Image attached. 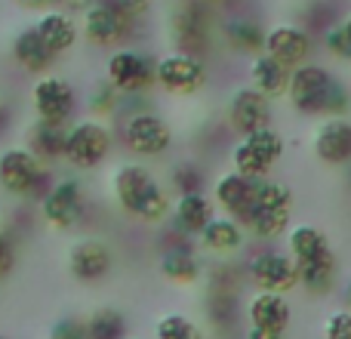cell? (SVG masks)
<instances>
[{"instance_id":"17","label":"cell","mask_w":351,"mask_h":339,"mask_svg":"<svg viewBox=\"0 0 351 339\" xmlns=\"http://www.w3.org/2000/svg\"><path fill=\"white\" fill-rule=\"evenodd\" d=\"M259 182L262 179H250V176L237 173V170H225V173H219L216 182H213L210 198H213V204H216V210H222V216H231L234 222L243 225Z\"/></svg>"},{"instance_id":"18","label":"cell","mask_w":351,"mask_h":339,"mask_svg":"<svg viewBox=\"0 0 351 339\" xmlns=\"http://www.w3.org/2000/svg\"><path fill=\"white\" fill-rule=\"evenodd\" d=\"M114 268V253L102 237H80L68 250V272L80 284H99Z\"/></svg>"},{"instance_id":"3","label":"cell","mask_w":351,"mask_h":339,"mask_svg":"<svg viewBox=\"0 0 351 339\" xmlns=\"http://www.w3.org/2000/svg\"><path fill=\"white\" fill-rule=\"evenodd\" d=\"M170 43L173 49L197 59H210L213 47H216V28H219V16L216 6L206 0H176L173 12H170Z\"/></svg>"},{"instance_id":"25","label":"cell","mask_w":351,"mask_h":339,"mask_svg":"<svg viewBox=\"0 0 351 339\" xmlns=\"http://www.w3.org/2000/svg\"><path fill=\"white\" fill-rule=\"evenodd\" d=\"M216 216V204L206 191H197V194H176L173 200V210H170V219L167 225H173L176 231H182L185 237H194L206 229V222Z\"/></svg>"},{"instance_id":"29","label":"cell","mask_w":351,"mask_h":339,"mask_svg":"<svg viewBox=\"0 0 351 339\" xmlns=\"http://www.w3.org/2000/svg\"><path fill=\"white\" fill-rule=\"evenodd\" d=\"M296 274H299V287L305 290V296L324 299L330 293H336V284H339V259L333 253L315 262H302V266H296Z\"/></svg>"},{"instance_id":"24","label":"cell","mask_w":351,"mask_h":339,"mask_svg":"<svg viewBox=\"0 0 351 339\" xmlns=\"http://www.w3.org/2000/svg\"><path fill=\"white\" fill-rule=\"evenodd\" d=\"M34 31L40 34V40L47 43V49L59 59V56L71 53L77 47V37H80V25L74 22L71 12H65L62 6H49L37 16Z\"/></svg>"},{"instance_id":"14","label":"cell","mask_w":351,"mask_h":339,"mask_svg":"<svg viewBox=\"0 0 351 339\" xmlns=\"http://www.w3.org/2000/svg\"><path fill=\"white\" fill-rule=\"evenodd\" d=\"M136 19H130L114 0H93V6L80 16V34L93 47H117L133 34Z\"/></svg>"},{"instance_id":"12","label":"cell","mask_w":351,"mask_h":339,"mask_svg":"<svg viewBox=\"0 0 351 339\" xmlns=\"http://www.w3.org/2000/svg\"><path fill=\"white\" fill-rule=\"evenodd\" d=\"M84 213H86V194H84L80 179H74V176L56 179L49 194L40 200V216L53 231L77 229Z\"/></svg>"},{"instance_id":"44","label":"cell","mask_w":351,"mask_h":339,"mask_svg":"<svg viewBox=\"0 0 351 339\" xmlns=\"http://www.w3.org/2000/svg\"><path fill=\"white\" fill-rule=\"evenodd\" d=\"M22 10H37V12H43V10H49V0H16Z\"/></svg>"},{"instance_id":"39","label":"cell","mask_w":351,"mask_h":339,"mask_svg":"<svg viewBox=\"0 0 351 339\" xmlns=\"http://www.w3.org/2000/svg\"><path fill=\"white\" fill-rule=\"evenodd\" d=\"M19 266V247L6 231H0V281H6Z\"/></svg>"},{"instance_id":"30","label":"cell","mask_w":351,"mask_h":339,"mask_svg":"<svg viewBox=\"0 0 351 339\" xmlns=\"http://www.w3.org/2000/svg\"><path fill=\"white\" fill-rule=\"evenodd\" d=\"M65 133L68 127H59V124H47V121H34L28 127V152L34 154L37 161L49 164V161H62L65 158Z\"/></svg>"},{"instance_id":"37","label":"cell","mask_w":351,"mask_h":339,"mask_svg":"<svg viewBox=\"0 0 351 339\" xmlns=\"http://www.w3.org/2000/svg\"><path fill=\"white\" fill-rule=\"evenodd\" d=\"M321 47L330 59L336 62H348V49H346V40H342V31H339V22H333L330 28L321 31Z\"/></svg>"},{"instance_id":"27","label":"cell","mask_w":351,"mask_h":339,"mask_svg":"<svg viewBox=\"0 0 351 339\" xmlns=\"http://www.w3.org/2000/svg\"><path fill=\"white\" fill-rule=\"evenodd\" d=\"M247 84L253 86L256 93H262L265 99L278 102V99L287 96V86H290V68L280 65V62L271 59L268 53H259V56L250 59Z\"/></svg>"},{"instance_id":"31","label":"cell","mask_w":351,"mask_h":339,"mask_svg":"<svg viewBox=\"0 0 351 339\" xmlns=\"http://www.w3.org/2000/svg\"><path fill=\"white\" fill-rule=\"evenodd\" d=\"M204 312H206V321H210L213 330H231L237 321V293L206 290Z\"/></svg>"},{"instance_id":"36","label":"cell","mask_w":351,"mask_h":339,"mask_svg":"<svg viewBox=\"0 0 351 339\" xmlns=\"http://www.w3.org/2000/svg\"><path fill=\"white\" fill-rule=\"evenodd\" d=\"M324 339H351V312L348 309H333L324 321Z\"/></svg>"},{"instance_id":"22","label":"cell","mask_w":351,"mask_h":339,"mask_svg":"<svg viewBox=\"0 0 351 339\" xmlns=\"http://www.w3.org/2000/svg\"><path fill=\"white\" fill-rule=\"evenodd\" d=\"M216 34L225 47L234 49L237 56H247V59H253V56H259L265 49V25L253 16H243V12L222 16Z\"/></svg>"},{"instance_id":"48","label":"cell","mask_w":351,"mask_h":339,"mask_svg":"<svg viewBox=\"0 0 351 339\" xmlns=\"http://www.w3.org/2000/svg\"><path fill=\"white\" fill-rule=\"evenodd\" d=\"M348 173H351V164H348Z\"/></svg>"},{"instance_id":"47","label":"cell","mask_w":351,"mask_h":339,"mask_svg":"<svg viewBox=\"0 0 351 339\" xmlns=\"http://www.w3.org/2000/svg\"><path fill=\"white\" fill-rule=\"evenodd\" d=\"M62 3V0H49V6H59Z\"/></svg>"},{"instance_id":"43","label":"cell","mask_w":351,"mask_h":339,"mask_svg":"<svg viewBox=\"0 0 351 339\" xmlns=\"http://www.w3.org/2000/svg\"><path fill=\"white\" fill-rule=\"evenodd\" d=\"M243 339H287V334H268V330H256V327H247Z\"/></svg>"},{"instance_id":"32","label":"cell","mask_w":351,"mask_h":339,"mask_svg":"<svg viewBox=\"0 0 351 339\" xmlns=\"http://www.w3.org/2000/svg\"><path fill=\"white\" fill-rule=\"evenodd\" d=\"M127 315L114 305H102L86 318V334L90 339H127Z\"/></svg>"},{"instance_id":"16","label":"cell","mask_w":351,"mask_h":339,"mask_svg":"<svg viewBox=\"0 0 351 339\" xmlns=\"http://www.w3.org/2000/svg\"><path fill=\"white\" fill-rule=\"evenodd\" d=\"M271 59H278L280 65L293 68L305 65L311 62V53H315V34L302 25H293V22H280L274 28H265V49Z\"/></svg>"},{"instance_id":"41","label":"cell","mask_w":351,"mask_h":339,"mask_svg":"<svg viewBox=\"0 0 351 339\" xmlns=\"http://www.w3.org/2000/svg\"><path fill=\"white\" fill-rule=\"evenodd\" d=\"M59 6H62V10H65V12H71V16H77V12H80V16H84V12L93 6V0H62Z\"/></svg>"},{"instance_id":"21","label":"cell","mask_w":351,"mask_h":339,"mask_svg":"<svg viewBox=\"0 0 351 339\" xmlns=\"http://www.w3.org/2000/svg\"><path fill=\"white\" fill-rule=\"evenodd\" d=\"M247 327L268 330V334H287L293 327V303L287 293H262L256 290L247 299Z\"/></svg>"},{"instance_id":"5","label":"cell","mask_w":351,"mask_h":339,"mask_svg":"<svg viewBox=\"0 0 351 339\" xmlns=\"http://www.w3.org/2000/svg\"><path fill=\"white\" fill-rule=\"evenodd\" d=\"M56 176L53 170H47L43 161H37L28 148H6L0 154V188L12 198L31 200V204H40L49 194Z\"/></svg>"},{"instance_id":"38","label":"cell","mask_w":351,"mask_h":339,"mask_svg":"<svg viewBox=\"0 0 351 339\" xmlns=\"http://www.w3.org/2000/svg\"><path fill=\"white\" fill-rule=\"evenodd\" d=\"M49 339H90L86 334V321L80 318H59L49 330Z\"/></svg>"},{"instance_id":"20","label":"cell","mask_w":351,"mask_h":339,"mask_svg":"<svg viewBox=\"0 0 351 339\" xmlns=\"http://www.w3.org/2000/svg\"><path fill=\"white\" fill-rule=\"evenodd\" d=\"M247 229L241 222H234L231 216H213L206 222V229L197 235V250L200 253H210L213 259H234L247 250Z\"/></svg>"},{"instance_id":"15","label":"cell","mask_w":351,"mask_h":339,"mask_svg":"<svg viewBox=\"0 0 351 339\" xmlns=\"http://www.w3.org/2000/svg\"><path fill=\"white\" fill-rule=\"evenodd\" d=\"M225 124L237 139L256 133L262 127H274V102L265 99L262 93H256L250 84H243L225 102Z\"/></svg>"},{"instance_id":"19","label":"cell","mask_w":351,"mask_h":339,"mask_svg":"<svg viewBox=\"0 0 351 339\" xmlns=\"http://www.w3.org/2000/svg\"><path fill=\"white\" fill-rule=\"evenodd\" d=\"M311 152L324 167L351 164V121L348 117H324L311 136Z\"/></svg>"},{"instance_id":"35","label":"cell","mask_w":351,"mask_h":339,"mask_svg":"<svg viewBox=\"0 0 351 339\" xmlns=\"http://www.w3.org/2000/svg\"><path fill=\"white\" fill-rule=\"evenodd\" d=\"M170 188L176 194H197V191H206V173L200 164L194 161H182V164L173 167L170 173Z\"/></svg>"},{"instance_id":"33","label":"cell","mask_w":351,"mask_h":339,"mask_svg":"<svg viewBox=\"0 0 351 339\" xmlns=\"http://www.w3.org/2000/svg\"><path fill=\"white\" fill-rule=\"evenodd\" d=\"M154 339H206V330L182 312H167L154 321Z\"/></svg>"},{"instance_id":"49","label":"cell","mask_w":351,"mask_h":339,"mask_svg":"<svg viewBox=\"0 0 351 339\" xmlns=\"http://www.w3.org/2000/svg\"><path fill=\"white\" fill-rule=\"evenodd\" d=\"M0 339H3V336H0Z\"/></svg>"},{"instance_id":"2","label":"cell","mask_w":351,"mask_h":339,"mask_svg":"<svg viewBox=\"0 0 351 339\" xmlns=\"http://www.w3.org/2000/svg\"><path fill=\"white\" fill-rule=\"evenodd\" d=\"M111 194L130 219L142 225H164L170 219L173 198L167 185L139 161H127L111 173Z\"/></svg>"},{"instance_id":"28","label":"cell","mask_w":351,"mask_h":339,"mask_svg":"<svg viewBox=\"0 0 351 339\" xmlns=\"http://www.w3.org/2000/svg\"><path fill=\"white\" fill-rule=\"evenodd\" d=\"M12 59L19 62V68H25L28 74H49L56 65V56L47 49V43L40 40V34L34 31V25L22 28L12 37Z\"/></svg>"},{"instance_id":"13","label":"cell","mask_w":351,"mask_h":339,"mask_svg":"<svg viewBox=\"0 0 351 339\" xmlns=\"http://www.w3.org/2000/svg\"><path fill=\"white\" fill-rule=\"evenodd\" d=\"M247 281L262 293H293L299 290V274L293 266L290 253L287 250H274L265 247L259 253L250 256L247 262Z\"/></svg>"},{"instance_id":"1","label":"cell","mask_w":351,"mask_h":339,"mask_svg":"<svg viewBox=\"0 0 351 339\" xmlns=\"http://www.w3.org/2000/svg\"><path fill=\"white\" fill-rule=\"evenodd\" d=\"M284 99L302 117H348L351 111V90L321 62L293 68Z\"/></svg>"},{"instance_id":"46","label":"cell","mask_w":351,"mask_h":339,"mask_svg":"<svg viewBox=\"0 0 351 339\" xmlns=\"http://www.w3.org/2000/svg\"><path fill=\"white\" fill-rule=\"evenodd\" d=\"M206 3H213V6H231V3H237V0H206Z\"/></svg>"},{"instance_id":"34","label":"cell","mask_w":351,"mask_h":339,"mask_svg":"<svg viewBox=\"0 0 351 339\" xmlns=\"http://www.w3.org/2000/svg\"><path fill=\"white\" fill-rule=\"evenodd\" d=\"M121 93L114 90V86L108 84V80H96V84L90 86V96H86V108H90V115L96 117V121H105V117H114L117 111H121Z\"/></svg>"},{"instance_id":"26","label":"cell","mask_w":351,"mask_h":339,"mask_svg":"<svg viewBox=\"0 0 351 339\" xmlns=\"http://www.w3.org/2000/svg\"><path fill=\"white\" fill-rule=\"evenodd\" d=\"M287 253H290L293 266H302V262H315L324 256H333V241L330 235L315 222H299L287 229Z\"/></svg>"},{"instance_id":"7","label":"cell","mask_w":351,"mask_h":339,"mask_svg":"<svg viewBox=\"0 0 351 339\" xmlns=\"http://www.w3.org/2000/svg\"><path fill=\"white\" fill-rule=\"evenodd\" d=\"M121 142L130 154L142 161L164 158L173 148V127L152 108L130 111L121 117Z\"/></svg>"},{"instance_id":"23","label":"cell","mask_w":351,"mask_h":339,"mask_svg":"<svg viewBox=\"0 0 351 339\" xmlns=\"http://www.w3.org/2000/svg\"><path fill=\"white\" fill-rule=\"evenodd\" d=\"M204 259H200L197 241H185L176 247H164L158 259V272L164 281H170L176 287H191L204 278Z\"/></svg>"},{"instance_id":"40","label":"cell","mask_w":351,"mask_h":339,"mask_svg":"<svg viewBox=\"0 0 351 339\" xmlns=\"http://www.w3.org/2000/svg\"><path fill=\"white\" fill-rule=\"evenodd\" d=\"M114 3L121 6L130 19H142V16H148V12H152L154 0H114Z\"/></svg>"},{"instance_id":"6","label":"cell","mask_w":351,"mask_h":339,"mask_svg":"<svg viewBox=\"0 0 351 339\" xmlns=\"http://www.w3.org/2000/svg\"><path fill=\"white\" fill-rule=\"evenodd\" d=\"M287 154V139L278 127H262L250 136L231 145L228 158H231V170L250 176V179H271L278 161H284Z\"/></svg>"},{"instance_id":"4","label":"cell","mask_w":351,"mask_h":339,"mask_svg":"<svg viewBox=\"0 0 351 339\" xmlns=\"http://www.w3.org/2000/svg\"><path fill=\"white\" fill-rule=\"evenodd\" d=\"M293 219V188L280 179H262L253 194V204L247 213V229L250 237L256 241H278Z\"/></svg>"},{"instance_id":"9","label":"cell","mask_w":351,"mask_h":339,"mask_svg":"<svg viewBox=\"0 0 351 339\" xmlns=\"http://www.w3.org/2000/svg\"><path fill=\"white\" fill-rule=\"evenodd\" d=\"M111 148H114V133L108 130V124L86 117V121L68 124L62 161H68L74 170H96L108 161Z\"/></svg>"},{"instance_id":"8","label":"cell","mask_w":351,"mask_h":339,"mask_svg":"<svg viewBox=\"0 0 351 339\" xmlns=\"http://www.w3.org/2000/svg\"><path fill=\"white\" fill-rule=\"evenodd\" d=\"M206 84H210L206 59L179 53V49H170L160 59H154V86H160L167 96H179V99L197 96Z\"/></svg>"},{"instance_id":"11","label":"cell","mask_w":351,"mask_h":339,"mask_svg":"<svg viewBox=\"0 0 351 339\" xmlns=\"http://www.w3.org/2000/svg\"><path fill=\"white\" fill-rule=\"evenodd\" d=\"M31 108H34L37 121L68 127L77 111V90L62 74H40L31 86Z\"/></svg>"},{"instance_id":"42","label":"cell","mask_w":351,"mask_h":339,"mask_svg":"<svg viewBox=\"0 0 351 339\" xmlns=\"http://www.w3.org/2000/svg\"><path fill=\"white\" fill-rule=\"evenodd\" d=\"M339 31H342V40H346V49H348V62H351V12L339 19Z\"/></svg>"},{"instance_id":"45","label":"cell","mask_w":351,"mask_h":339,"mask_svg":"<svg viewBox=\"0 0 351 339\" xmlns=\"http://www.w3.org/2000/svg\"><path fill=\"white\" fill-rule=\"evenodd\" d=\"M342 309L351 312V278L346 281V287H342Z\"/></svg>"},{"instance_id":"10","label":"cell","mask_w":351,"mask_h":339,"mask_svg":"<svg viewBox=\"0 0 351 339\" xmlns=\"http://www.w3.org/2000/svg\"><path fill=\"white\" fill-rule=\"evenodd\" d=\"M105 80L121 96H145L154 86V59L142 49L117 47L105 62Z\"/></svg>"}]
</instances>
